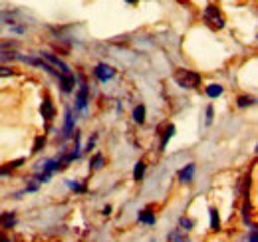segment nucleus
Returning <instances> with one entry per match:
<instances>
[{"mask_svg": "<svg viewBox=\"0 0 258 242\" xmlns=\"http://www.w3.org/2000/svg\"><path fill=\"white\" fill-rule=\"evenodd\" d=\"M175 82L183 90H195L201 84V74L191 72V70H177L175 72Z\"/></svg>", "mask_w": 258, "mask_h": 242, "instance_id": "1", "label": "nucleus"}, {"mask_svg": "<svg viewBox=\"0 0 258 242\" xmlns=\"http://www.w3.org/2000/svg\"><path fill=\"white\" fill-rule=\"evenodd\" d=\"M203 18H205V22H207L209 26H213L215 30L225 28V18H223V14H221V10H219L217 6H207L205 12H203Z\"/></svg>", "mask_w": 258, "mask_h": 242, "instance_id": "2", "label": "nucleus"}, {"mask_svg": "<svg viewBox=\"0 0 258 242\" xmlns=\"http://www.w3.org/2000/svg\"><path fill=\"white\" fill-rule=\"evenodd\" d=\"M90 105V91H88V84H80V88L76 91V101H74V109L80 113H86Z\"/></svg>", "mask_w": 258, "mask_h": 242, "instance_id": "3", "label": "nucleus"}, {"mask_svg": "<svg viewBox=\"0 0 258 242\" xmlns=\"http://www.w3.org/2000/svg\"><path fill=\"white\" fill-rule=\"evenodd\" d=\"M40 58H44V60H46V64H48L50 68H54V70H56L60 76H70V74H72L70 66H68L64 60H60L58 56L50 54V52H42V54H40Z\"/></svg>", "mask_w": 258, "mask_h": 242, "instance_id": "4", "label": "nucleus"}, {"mask_svg": "<svg viewBox=\"0 0 258 242\" xmlns=\"http://www.w3.org/2000/svg\"><path fill=\"white\" fill-rule=\"evenodd\" d=\"M115 74H117V70H115L113 66L105 64V62H99L96 68H94V76L97 78V82H101V84L111 82V80L115 78Z\"/></svg>", "mask_w": 258, "mask_h": 242, "instance_id": "5", "label": "nucleus"}, {"mask_svg": "<svg viewBox=\"0 0 258 242\" xmlns=\"http://www.w3.org/2000/svg\"><path fill=\"white\" fill-rule=\"evenodd\" d=\"M74 123H76V117L72 113L70 107H66V119H64V137H70L74 133Z\"/></svg>", "mask_w": 258, "mask_h": 242, "instance_id": "6", "label": "nucleus"}, {"mask_svg": "<svg viewBox=\"0 0 258 242\" xmlns=\"http://www.w3.org/2000/svg\"><path fill=\"white\" fill-rule=\"evenodd\" d=\"M195 177V163H189L185 165L181 171H179V181L181 183H191Z\"/></svg>", "mask_w": 258, "mask_h": 242, "instance_id": "7", "label": "nucleus"}, {"mask_svg": "<svg viewBox=\"0 0 258 242\" xmlns=\"http://www.w3.org/2000/svg\"><path fill=\"white\" fill-rule=\"evenodd\" d=\"M155 212H151V211H141L139 214H137V222H141V224H147V226H153L155 224Z\"/></svg>", "mask_w": 258, "mask_h": 242, "instance_id": "8", "label": "nucleus"}, {"mask_svg": "<svg viewBox=\"0 0 258 242\" xmlns=\"http://www.w3.org/2000/svg\"><path fill=\"white\" fill-rule=\"evenodd\" d=\"M60 84H62V91H64V93H72L74 88H76V78H74V74L62 76V78H60Z\"/></svg>", "mask_w": 258, "mask_h": 242, "instance_id": "9", "label": "nucleus"}, {"mask_svg": "<svg viewBox=\"0 0 258 242\" xmlns=\"http://www.w3.org/2000/svg\"><path fill=\"white\" fill-rule=\"evenodd\" d=\"M223 86L221 84H209L207 88H205V93H207V97H211V99H215V97H221L223 95Z\"/></svg>", "mask_w": 258, "mask_h": 242, "instance_id": "10", "label": "nucleus"}, {"mask_svg": "<svg viewBox=\"0 0 258 242\" xmlns=\"http://www.w3.org/2000/svg\"><path fill=\"white\" fill-rule=\"evenodd\" d=\"M40 111H42V117H44L46 121L52 119V117H54V105H52V101H50V99H44Z\"/></svg>", "mask_w": 258, "mask_h": 242, "instance_id": "11", "label": "nucleus"}, {"mask_svg": "<svg viewBox=\"0 0 258 242\" xmlns=\"http://www.w3.org/2000/svg\"><path fill=\"white\" fill-rule=\"evenodd\" d=\"M14 224H16L14 212H4V214L0 216V228H10V226H14Z\"/></svg>", "mask_w": 258, "mask_h": 242, "instance_id": "12", "label": "nucleus"}, {"mask_svg": "<svg viewBox=\"0 0 258 242\" xmlns=\"http://www.w3.org/2000/svg\"><path fill=\"white\" fill-rule=\"evenodd\" d=\"M175 135V125L173 123H169L167 127H165V133H163V137H161V151H165V147H167V143H169V139Z\"/></svg>", "mask_w": 258, "mask_h": 242, "instance_id": "13", "label": "nucleus"}, {"mask_svg": "<svg viewBox=\"0 0 258 242\" xmlns=\"http://www.w3.org/2000/svg\"><path fill=\"white\" fill-rule=\"evenodd\" d=\"M209 216H211V230H221V218H219V211L217 209H209Z\"/></svg>", "mask_w": 258, "mask_h": 242, "instance_id": "14", "label": "nucleus"}, {"mask_svg": "<svg viewBox=\"0 0 258 242\" xmlns=\"http://www.w3.org/2000/svg\"><path fill=\"white\" fill-rule=\"evenodd\" d=\"M195 226V220H191L189 216H181V220H179V230L181 232H191Z\"/></svg>", "mask_w": 258, "mask_h": 242, "instance_id": "15", "label": "nucleus"}, {"mask_svg": "<svg viewBox=\"0 0 258 242\" xmlns=\"http://www.w3.org/2000/svg\"><path fill=\"white\" fill-rule=\"evenodd\" d=\"M145 175V163L143 161H137L135 167H133V181H141Z\"/></svg>", "mask_w": 258, "mask_h": 242, "instance_id": "16", "label": "nucleus"}, {"mask_svg": "<svg viewBox=\"0 0 258 242\" xmlns=\"http://www.w3.org/2000/svg\"><path fill=\"white\" fill-rule=\"evenodd\" d=\"M167 238H169V242H191L187 236H185V232H181L179 228H175L173 232H169V236H167Z\"/></svg>", "mask_w": 258, "mask_h": 242, "instance_id": "17", "label": "nucleus"}, {"mask_svg": "<svg viewBox=\"0 0 258 242\" xmlns=\"http://www.w3.org/2000/svg\"><path fill=\"white\" fill-rule=\"evenodd\" d=\"M133 121H135V123H143V121H145V105L139 103V105L133 109Z\"/></svg>", "mask_w": 258, "mask_h": 242, "instance_id": "18", "label": "nucleus"}, {"mask_svg": "<svg viewBox=\"0 0 258 242\" xmlns=\"http://www.w3.org/2000/svg\"><path fill=\"white\" fill-rule=\"evenodd\" d=\"M256 103V99L254 97H248V95H240L238 99H236V105L242 109V107H250V105H254Z\"/></svg>", "mask_w": 258, "mask_h": 242, "instance_id": "19", "label": "nucleus"}, {"mask_svg": "<svg viewBox=\"0 0 258 242\" xmlns=\"http://www.w3.org/2000/svg\"><path fill=\"white\" fill-rule=\"evenodd\" d=\"M66 187L72 189L74 193H82V191H84V185H80V181H74V179H68V181H66Z\"/></svg>", "mask_w": 258, "mask_h": 242, "instance_id": "20", "label": "nucleus"}, {"mask_svg": "<svg viewBox=\"0 0 258 242\" xmlns=\"http://www.w3.org/2000/svg\"><path fill=\"white\" fill-rule=\"evenodd\" d=\"M101 167H103V155H101V153H97L96 157L92 159V169L97 171V169H101Z\"/></svg>", "mask_w": 258, "mask_h": 242, "instance_id": "21", "label": "nucleus"}, {"mask_svg": "<svg viewBox=\"0 0 258 242\" xmlns=\"http://www.w3.org/2000/svg\"><path fill=\"white\" fill-rule=\"evenodd\" d=\"M44 147V137H36V141H34V147H32V153H38L40 149Z\"/></svg>", "mask_w": 258, "mask_h": 242, "instance_id": "22", "label": "nucleus"}, {"mask_svg": "<svg viewBox=\"0 0 258 242\" xmlns=\"http://www.w3.org/2000/svg\"><path fill=\"white\" fill-rule=\"evenodd\" d=\"M213 113H215V111H213V105H209V107H207V113H205V123H207V125L213 123Z\"/></svg>", "mask_w": 258, "mask_h": 242, "instance_id": "23", "label": "nucleus"}, {"mask_svg": "<svg viewBox=\"0 0 258 242\" xmlns=\"http://www.w3.org/2000/svg\"><path fill=\"white\" fill-rule=\"evenodd\" d=\"M248 242H258L256 226H254V224H250V232H248Z\"/></svg>", "mask_w": 258, "mask_h": 242, "instance_id": "24", "label": "nucleus"}, {"mask_svg": "<svg viewBox=\"0 0 258 242\" xmlns=\"http://www.w3.org/2000/svg\"><path fill=\"white\" fill-rule=\"evenodd\" d=\"M14 72H12V68H8V66H0V78H6V76H12Z\"/></svg>", "mask_w": 258, "mask_h": 242, "instance_id": "25", "label": "nucleus"}, {"mask_svg": "<svg viewBox=\"0 0 258 242\" xmlns=\"http://www.w3.org/2000/svg\"><path fill=\"white\" fill-rule=\"evenodd\" d=\"M103 214H105V216H107V214H111V207H109V205H105V207H103Z\"/></svg>", "mask_w": 258, "mask_h": 242, "instance_id": "26", "label": "nucleus"}, {"mask_svg": "<svg viewBox=\"0 0 258 242\" xmlns=\"http://www.w3.org/2000/svg\"><path fill=\"white\" fill-rule=\"evenodd\" d=\"M0 242H12V240H8V238H4V236H0Z\"/></svg>", "mask_w": 258, "mask_h": 242, "instance_id": "27", "label": "nucleus"}, {"mask_svg": "<svg viewBox=\"0 0 258 242\" xmlns=\"http://www.w3.org/2000/svg\"><path fill=\"white\" fill-rule=\"evenodd\" d=\"M127 2H137V0H127Z\"/></svg>", "mask_w": 258, "mask_h": 242, "instance_id": "28", "label": "nucleus"}]
</instances>
